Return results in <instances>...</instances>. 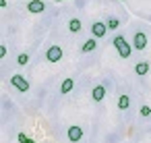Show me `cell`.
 Segmentation results:
<instances>
[{"label": "cell", "mask_w": 151, "mask_h": 143, "mask_svg": "<svg viewBox=\"0 0 151 143\" xmlns=\"http://www.w3.org/2000/svg\"><path fill=\"white\" fill-rule=\"evenodd\" d=\"M81 29H83L81 21H79V19H70V23H68V31H70V33H79Z\"/></svg>", "instance_id": "8fae6325"}, {"label": "cell", "mask_w": 151, "mask_h": 143, "mask_svg": "<svg viewBox=\"0 0 151 143\" xmlns=\"http://www.w3.org/2000/svg\"><path fill=\"white\" fill-rule=\"evenodd\" d=\"M114 48L118 50V54H120L122 58H128V56L132 54V48H134V46H128V42H126L122 35H116V38H114Z\"/></svg>", "instance_id": "6da1fadb"}, {"label": "cell", "mask_w": 151, "mask_h": 143, "mask_svg": "<svg viewBox=\"0 0 151 143\" xmlns=\"http://www.w3.org/2000/svg\"><path fill=\"white\" fill-rule=\"evenodd\" d=\"M95 40H97V38H91V40H87V42H85V44L81 46V50H83L85 54H89V52H93V50L97 48V42H95Z\"/></svg>", "instance_id": "30bf717a"}, {"label": "cell", "mask_w": 151, "mask_h": 143, "mask_svg": "<svg viewBox=\"0 0 151 143\" xmlns=\"http://www.w3.org/2000/svg\"><path fill=\"white\" fill-rule=\"evenodd\" d=\"M73 87H75V81H73V79H66V81H62L60 91H62V93H70V91H73Z\"/></svg>", "instance_id": "7c38bea8"}, {"label": "cell", "mask_w": 151, "mask_h": 143, "mask_svg": "<svg viewBox=\"0 0 151 143\" xmlns=\"http://www.w3.org/2000/svg\"><path fill=\"white\" fill-rule=\"evenodd\" d=\"M134 73H137L139 77H145V75L149 73V62H147V60H141V62L134 66Z\"/></svg>", "instance_id": "9c48e42d"}, {"label": "cell", "mask_w": 151, "mask_h": 143, "mask_svg": "<svg viewBox=\"0 0 151 143\" xmlns=\"http://www.w3.org/2000/svg\"><path fill=\"white\" fill-rule=\"evenodd\" d=\"M46 58H48V62H58L60 58H62V48L60 46H50L48 48V52H46Z\"/></svg>", "instance_id": "7a4b0ae2"}, {"label": "cell", "mask_w": 151, "mask_h": 143, "mask_svg": "<svg viewBox=\"0 0 151 143\" xmlns=\"http://www.w3.org/2000/svg\"><path fill=\"white\" fill-rule=\"evenodd\" d=\"M11 83H13V85H15V87H17V89H19L21 93L29 91V83H27V81H25V79H23L21 75H15V77L11 79Z\"/></svg>", "instance_id": "5b68a950"}, {"label": "cell", "mask_w": 151, "mask_h": 143, "mask_svg": "<svg viewBox=\"0 0 151 143\" xmlns=\"http://www.w3.org/2000/svg\"><path fill=\"white\" fill-rule=\"evenodd\" d=\"M27 143H35V141H33V139H27Z\"/></svg>", "instance_id": "d6986e66"}, {"label": "cell", "mask_w": 151, "mask_h": 143, "mask_svg": "<svg viewBox=\"0 0 151 143\" xmlns=\"http://www.w3.org/2000/svg\"><path fill=\"white\" fill-rule=\"evenodd\" d=\"M44 9H46L44 0H29V2H27V11H29V13H33V15L44 13Z\"/></svg>", "instance_id": "8992f818"}, {"label": "cell", "mask_w": 151, "mask_h": 143, "mask_svg": "<svg viewBox=\"0 0 151 143\" xmlns=\"http://www.w3.org/2000/svg\"><path fill=\"white\" fill-rule=\"evenodd\" d=\"M132 46H134L137 50H145V48H147V35H145L143 31H137L134 38H132Z\"/></svg>", "instance_id": "277c9868"}, {"label": "cell", "mask_w": 151, "mask_h": 143, "mask_svg": "<svg viewBox=\"0 0 151 143\" xmlns=\"http://www.w3.org/2000/svg\"><path fill=\"white\" fill-rule=\"evenodd\" d=\"M4 56H6V48L2 46V48H0V58H4Z\"/></svg>", "instance_id": "ac0fdd59"}, {"label": "cell", "mask_w": 151, "mask_h": 143, "mask_svg": "<svg viewBox=\"0 0 151 143\" xmlns=\"http://www.w3.org/2000/svg\"><path fill=\"white\" fill-rule=\"evenodd\" d=\"M17 62H19L21 66H25V64L29 62V54H25V52H23V54H19V58H17Z\"/></svg>", "instance_id": "9a60e30c"}, {"label": "cell", "mask_w": 151, "mask_h": 143, "mask_svg": "<svg viewBox=\"0 0 151 143\" xmlns=\"http://www.w3.org/2000/svg\"><path fill=\"white\" fill-rule=\"evenodd\" d=\"M58 2H62V0H58Z\"/></svg>", "instance_id": "ffe728a7"}, {"label": "cell", "mask_w": 151, "mask_h": 143, "mask_svg": "<svg viewBox=\"0 0 151 143\" xmlns=\"http://www.w3.org/2000/svg\"><path fill=\"white\" fill-rule=\"evenodd\" d=\"M17 139H19V143H27V137H25V133H19V137H17Z\"/></svg>", "instance_id": "e0dca14e"}, {"label": "cell", "mask_w": 151, "mask_h": 143, "mask_svg": "<svg viewBox=\"0 0 151 143\" xmlns=\"http://www.w3.org/2000/svg\"><path fill=\"white\" fill-rule=\"evenodd\" d=\"M108 23H101V21H95L93 25H91V33H93V38H104L106 33H108Z\"/></svg>", "instance_id": "3957f363"}, {"label": "cell", "mask_w": 151, "mask_h": 143, "mask_svg": "<svg viewBox=\"0 0 151 143\" xmlns=\"http://www.w3.org/2000/svg\"><path fill=\"white\" fill-rule=\"evenodd\" d=\"M139 112H141V116H149V114H151V108H149V106H141Z\"/></svg>", "instance_id": "2e32d148"}, {"label": "cell", "mask_w": 151, "mask_h": 143, "mask_svg": "<svg viewBox=\"0 0 151 143\" xmlns=\"http://www.w3.org/2000/svg\"><path fill=\"white\" fill-rule=\"evenodd\" d=\"M91 98H93V102H101L106 98V87L104 85H95L93 91H91Z\"/></svg>", "instance_id": "ba28073f"}, {"label": "cell", "mask_w": 151, "mask_h": 143, "mask_svg": "<svg viewBox=\"0 0 151 143\" xmlns=\"http://www.w3.org/2000/svg\"><path fill=\"white\" fill-rule=\"evenodd\" d=\"M81 139H83V129H81V126H70V129H68V141L77 143V141H81Z\"/></svg>", "instance_id": "52a82bcc"}, {"label": "cell", "mask_w": 151, "mask_h": 143, "mask_svg": "<svg viewBox=\"0 0 151 143\" xmlns=\"http://www.w3.org/2000/svg\"><path fill=\"white\" fill-rule=\"evenodd\" d=\"M128 106H130V98H128V95H120V100H118V108H120V110H126Z\"/></svg>", "instance_id": "4fadbf2b"}, {"label": "cell", "mask_w": 151, "mask_h": 143, "mask_svg": "<svg viewBox=\"0 0 151 143\" xmlns=\"http://www.w3.org/2000/svg\"><path fill=\"white\" fill-rule=\"evenodd\" d=\"M108 27H110L112 31H116V29L120 27V21H118L116 17H110V19H108Z\"/></svg>", "instance_id": "5bb4252c"}]
</instances>
